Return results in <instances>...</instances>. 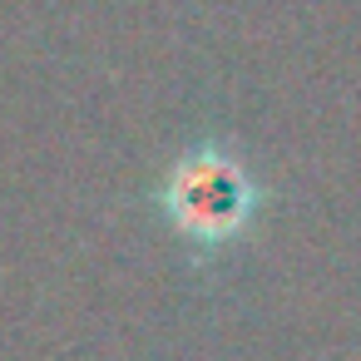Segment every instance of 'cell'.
Instances as JSON below:
<instances>
[{"instance_id":"cell-1","label":"cell","mask_w":361,"mask_h":361,"mask_svg":"<svg viewBox=\"0 0 361 361\" xmlns=\"http://www.w3.org/2000/svg\"><path fill=\"white\" fill-rule=\"evenodd\" d=\"M154 208L173 228V238H183L198 252H218L257 223L262 183L223 139H198L159 178Z\"/></svg>"}]
</instances>
